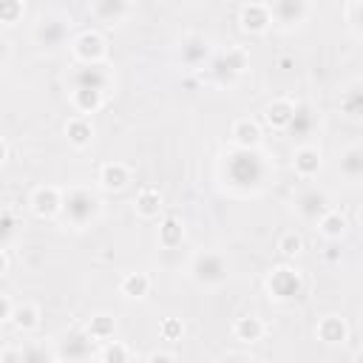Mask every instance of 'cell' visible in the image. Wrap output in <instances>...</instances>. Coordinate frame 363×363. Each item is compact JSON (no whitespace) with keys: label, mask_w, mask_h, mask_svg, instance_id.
I'll use <instances>...</instances> for the list:
<instances>
[{"label":"cell","mask_w":363,"mask_h":363,"mask_svg":"<svg viewBox=\"0 0 363 363\" xmlns=\"http://www.w3.org/2000/svg\"><path fill=\"white\" fill-rule=\"evenodd\" d=\"M238 26H241V31H247V34H264V31H269L272 17H269L267 3H258V0L244 3L241 11H238Z\"/></svg>","instance_id":"cell-13"},{"label":"cell","mask_w":363,"mask_h":363,"mask_svg":"<svg viewBox=\"0 0 363 363\" xmlns=\"http://www.w3.org/2000/svg\"><path fill=\"white\" fill-rule=\"evenodd\" d=\"M230 142L235 147H258L261 145V125L250 116H241L230 128Z\"/></svg>","instance_id":"cell-19"},{"label":"cell","mask_w":363,"mask_h":363,"mask_svg":"<svg viewBox=\"0 0 363 363\" xmlns=\"http://www.w3.org/2000/svg\"><path fill=\"white\" fill-rule=\"evenodd\" d=\"M267 9L272 17V26H278L284 31L301 28L309 20V3L306 0H267Z\"/></svg>","instance_id":"cell-6"},{"label":"cell","mask_w":363,"mask_h":363,"mask_svg":"<svg viewBox=\"0 0 363 363\" xmlns=\"http://www.w3.org/2000/svg\"><path fill=\"white\" fill-rule=\"evenodd\" d=\"M301 250H303V241H301V235H298L295 230H289V233H284V235L278 238V252H281L284 258H295Z\"/></svg>","instance_id":"cell-36"},{"label":"cell","mask_w":363,"mask_h":363,"mask_svg":"<svg viewBox=\"0 0 363 363\" xmlns=\"http://www.w3.org/2000/svg\"><path fill=\"white\" fill-rule=\"evenodd\" d=\"M315 224H318L320 235L329 238V241H340V238L346 235V230H349V218H346L340 210H335V207H329Z\"/></svg>","instance_id":"cell-24"},{"label":"cell","mask_w":363,"mask_h":363,"mask_svg":"<svg viewBox=\"0 0 363 363\" xmlns=\"http://www.w3.org/2000/svg\"><path fill=\"white\" fill-rule=\"evenodd\" d=\"M329 207H332L329 196H326L323 190H318V187H306V190H301V193L295 196V213H298L303 221H309V224H315Z\"/></svg>","instance_id":"cell-10"},{"label":"cell","mask_w":363,"mask_h":363,"mask_svg":"<svg viewBox=\"0 0 363 363\" xmlns=\"http://www.w3.org/2000/svg\"><path fill=\"white\" fill-rule=\"evenodd\" d=\"M11 309H14V303H11V298H9V295H0V323L11 318Z\"/></svg>","instance_id":"cell-40"},{"label":"cell","mask_w":363,"mask_h":363,"mask_svg":"<svg viewBox=\"0 0 363 363\" xmlns=\"http://www.w3.org/2000/svg\"><path fill=\"white\" fill-rule=\"evenodd\" d=\"M323 258H326L329 264H337V261H340V250H335V247H329V250L323 252Z\"/></svg>","instance_id":"cell-43"},{"label":"cell","mask_w":363,"mask_h":363,"mask_svg":"<svg viewBox=\"0 0 363 363\" xmlns=\"http://www.w3.org/2000/svg\"><path fill=\"white\" fill-rule=\"evenodd\" d=\"M162 207H164V204H162V193H159L156 187H142V190L136 193V199H133V210H136V216L145 218V221L159 218Z\"/></svg>","instance_id":"cell-23"},{"label":"cell","mask_w":363,"mask_h":363,"mask_svg":"<svg viewBox=\"0 0 363 363\" xmlns=\"http://www.w3.org/2000/svg\"><path fill=\"white\" fill-rule=\"evenodd\" d=\"M320 167H323V156H320V150L315 145L295 147V153H292V170H295L298 179H315L320 173Z\"/></svg>","instance_id":"cell-15"},{"label":"cell","mask_w":363,"mask_h":363,"mask_svg":"<svg viewBox=\"0 0 363 363\" xmlns=\"http://www.w3.org/2000/svg\"><path fill=\"white\" fill-rule=\"evenodd\" d=\"M156 238H159V247L162 250H176V247L184 244V224L176 216H167V218H162Z\"/></svg>","instance_id":"cell-27"},{"label":"cell","mask_w":363,"mask_h":363,"mask_svg":"<svg viewBox=\"0 0 363 363\" xmlns=\"http://www.w3.org/2000/svg\"><path fill=\"white\" fill-rule=\"evenodd\" d=\"M264 332H267V326H264V320H261L258 315H241V318H235V323H233V337H235L238 343H247V346L258 343V340L264 337Z\"/></svg>","instance_id":"cell-21"},{"label":"cell","mask_w":363,"mask_h":363,"mask_svg":"<svg viewBox=\"0 0 363 363\" xmlns=\"http://www.w3.org/2000/svg\"><path fill=\"white\" fill-rule=\"evenodd\" d=\"M150 363H162V360H176V352H150L147 354Z\"/></svg>","instance_id":"cell-41"},{"label":"cell","mask_w":363,"mask_h":363,"mask_svg":"<svg viewBox=\"0 0 363 363\" xmlns=\"http://www.w3.org/2000/svg\"><path fill=\"white\" fill-rule=\"evenodd\" d=\"M23 11H26L23 0H0V23H3V26L20 23V20H23Z\"/></svg>","instance_id":"cell-35"},{"label":"cell","mask_w":363,"mask_h":363,"mask_svg":"<svg viewBox=\"0 0 363 363\" xmlns=\"http://www.w3.org/2000/svg\"><path fill=\"white\" fill-rule=\"evenodd\" d=\"M105 105V94L102 91H91V88H71V108L82 116L96 113Z\"/></svg>","instance_id":"cell-25"},{"label":"cell","mask_w":363,"mask_h":363,"mask_svg":"<svg viewBox=\"0 0 363 363\" xmlns=\"http://www.w3.org/2000/svg\"><path fill=\"white\" fill-rule=\"evenodd\" d=\"M68 31H71V20L60 14H43L34 26V43L45 51H57L68 43Z\"/></svg>","instance_id":"cell-5"},{"label":"cell","mask_w":363,"mask_h":363,"mask_svg":"<svg viewBox=\"0 0 363 363\" xmlns=\"http://www.w3.org/2000/svg\"><path fill=\"white\" fill-rule=\"evenodd\" d=\"M267 292H269L272 301L289 303V301L303 295V275L289 264H278L267 275Z\"/></svg>","instance_id":"cell-4"},{"label":"cell","mask_w":363,"mask_h":363,"mask_svg":"<svg viewBox=\"0 0 363 363\" xmlns=\"http://www.w3.org/2000/svg\"><path fill=\"white\" fill-rule=\"evenodd\" d=\"M99 196L85 187V184H71L62 190V207H60V216L62 221L71 227V230H85L88 224H94L99 218Z\"/></svg>","instance_id":"cell-2"},{"label":"cell","mask_w":363,"mask_h":363,"mask_svg":"<svg viewBox=\"0 0 363 363\" xmlns=\"http://www.w3.org/2000/svg\"><path fill=\"white\" fill-rule=\"evenodd\" d=\"M20 332H34L37 326H40V309H37V303H17L14 309H11V318H9Z\"/></svg>","instance_id":"cell-31"},{"label":"cell","mask_w":363,"mask_h":363,"mask_svg":"<svg viewBox=\"0 0 363 363\" xmlns=\"http://www.w3.org/2000/svg\"><path fill=\"white\" fill-rule=\"evenodd\" d=\"M360 9H363V0H349L346 6V26L354 37H360Z\"/></svg>","instance_id":"cell-38"},{"label":"cell","mask_w":363,"mask_h":363,"mask_svg":"<svg viewBox=\"0 0 363 363\" xmlns=\"http://www.w3.org/2000/svg\"><path fill=\"white\" fill-rule=\"evenodd\" d=\"M337 167H340V176H343L346 182L357 184V182L363 179V150H360L357 145H349L346 150H340Z\"/></svg>","instance_id":"cell-26"},{"label":"cell","mask_w":363,"mask_h":363,"mask_svg":"<svg viewBox=\"0 0 363 363\" xmlns=\"http://www.w3.org/2000/svg\"><path fill=\"white\" fill-rule=\"evenodd\" d=\"M292 113H295V102H292L289 96H278V99L267 102V108H264V122H267L272 130H284V128L289 125Z\"/></svg>","instance_id":"cell-20"},{"label":"cell","mask_w":363,"mask_h":363,"mask_svg":"<svg viewBox=\"0 0 363 363\" xmlns=\"http://www.w3.org/2000/svg\"><path fill=\"white\" fill-rule=\"evenodd\" d=\"M315 128H318V113H315V108H312L309 102H295V113H292L289 125L284 128V133L292 136V139H309V136L315 133Z\"/></svg>","instance_id":"cell-14"},{"label":"cell","mask_w":363,"mask_h":363,"mask_svg":"<svg viewBox=\"0 0 363 363\" xmlns=\"http://www.w3.org/2000/svg\"><path fill=\"white\" fill-rule=\"evenodd\" d=\"M85 332H88V337H91L94 343H105V340H111V337L116 335V318H111V315H105V312L91 315V320L85 323Z\"/></svg>","instance_id":"cell-29"},{"label":"cell","mask_w":363,"mask_h":363,"mask_svg":"<svg viewBox=\"0 0 363 363\" xmlns=\"http://www.w3.org/2000/svg\"><path fill=\"white\" fill-rule=\"evenodd\" d=\"M130 167L125 164V162H105L102 167H99V173H96V182H99V187L102 190H108V193H119V190H125L128 184H130Z\"/></svg>","instance_id":"cell-16"},{"label":"cell","mask_w":363,"mask_h":363,"mask_svg":"<svg viewBox=\"0 0 363 363\" xmlns=\"http://www.w3.org/2000/svg\"><path fill=\"white\" fill-rule=\"evenodd\" d=\"M91 14L105 26H119L130 14V0H91Z\"/></svg>","instance_id":"cell-17"},{"label":"cell","mask_w":363,"mask_h":363,"mask_svg":"<svg viewBox=\"0 0 363 363\" xmlns=\"http://www.w3.org/2000/svg\"><path fill=\"white\" fill-rule=\"evenodd\" d=\"M340 113H346L349 119H360L363 116V85L360 82H352L340 94Z\"/></svg>","instance_id":"cell-32"},{"label":"cell","mask_w":363,"mask_h":363,"mask_svg":"<svg viewBox=\"0 0 363 363\" xmlns=\"http://www.w3.org/2000/svg\"><path fill=\"white\" fill-rule=\"evenodd\" d=\"M68 45H71V54H74L77 62H102L105 54H108L105 37L99 31H91V28L88 31H79Z\"/></svg>","instance_id":"cell-8"},{"label":"cell","mask_w":363,"mask_h":363,"mask_svg":"<svg viewBox=\"0 0 363 363\" xmlns=\"http://www.w3.org/2000/svg\"><path fill=\"white\" fill-rule=\"evenodd\" d=\"M150 275L147 272H128L122 281H119V292L128 298V301H142L145 295H150Z\"/></svg>","instance_id":"cell-28"},{"label":"cell","mask_w":363,"mask_h":363,"mask_svg":"<svg viewBox=\"0 0 363 363\" xmlns=\"http://www.w3.org/2000/svg\"><path fill=\"white\" fill-rule=\"evenodd\" d=\"M159 335H162V340H182V335H184V323H182V318H164L162 320V326H159Z\"/></svg>","instance_id":"cell-37"},{"label":"cell","mask_w":363,"mask_h":363,"mask_svg":"<svg viewBox=\"0 0 363 363\" xmlns=\"http://www.w3.org/2000/svg\"><path fill=\"white\" fill-rule=\"evenodd\" d=\"M221 179L235 193H258L269 179V162L258 147H230L221 156Z\"/></svg>","instance_id":"cell-1"},{"label":"cell","mask_w":363,"mask_h":363,"mask_svg":"<svg viewBox=\"0 0 363 363\" xmlns=\"http://www.w3.org/2000/svg\"><path fill=\"white\" fill-rule=\"evenodd\" d=\"M17 230H20V221L14 216V210L9 207H0V247H11L14 238H17Z\"/></svg>","instance_id":"cell-34"},{"label":"cell","mask_w":363,"mask_h":363,"mask_svg":"<svg viewBox=\"0 0 363 363\" xmlns=\"http://www.w3.org/2000/svg\"><path fill=\"white\" fill-rule=\"evenodd\" d=\"M9 272V255H6V250L0 247V275H6Z\"/></svg>","instance_id":"cell-44"},{"label":"cell","mask_w":363,"mask_h":363,"mask_svg":"<svg viewBox=\"0 0 363 363\" xmlns=\"http://www.w3.org/2000/svg\"><path fill=\"white\" fill-rule=\"evenodd\" d=\"M68 82L71 88H91L108 94V88L113 85V74L102 62H77L74 71L68 74Z\"/></svg>","instance_id":"cell-7"},{"label":"cell","mask_w":363,"mask_h":363,"mask_svg":"<svg viewBox=\"0 0 363 363\" xmlns=\"http://www.w3.org/2000/svg\"><path fill=\"white\" fill-rule=\"evenodd\" d=\"M315 337L323 340L326 346H337V343H346L349 340V326L340 315H323L315 326Z\"/></svg>","instance_id":"cell-18"},{"label":"cell","mask_w":363,"mask_h":363,"mask_svg":"<svg viewBox=\"0 0 363 363\" xmlns=\"http://www.w3.org/2000/svg\"><path fill=\"white\" fill-rule=\"evenodd\" d=\"M306 3H312V0H306Z\"/></svg>","instance_id":"cell-47"},{"label":"cell","mask_w":363,"mask_h":363,"mask_svg":"<svg viewBox=\"0 0 363 363\" xmlns=\"http://www.w3.org/2000/svg\"><path fill=\"white\" fill-rule=\"evenodd\" d=\"M176 57L182 65H190V68H199L210 60V40L204 34H184L179 40V48H176Z\"/></svg>","instance_id":"cell-11"},{"label":"cell","mask_w":363,"mask_h":363,"mask_svg":"<svg viewBox=\"0 0 363 363\" xmlns=\"http://www.w3.org/2000/svg\"><path fill=\"white\" fill-rule=\"evenodd\" d=\"M216 60H218L235 79L250 68V54H247V48H241V45H227V51H221Z\"/></svg>","instance_id":"cell-30"},{"label":"cell","mask_w":363,"mask_h":363,"mask_svg":"<svg viewBox=\"0 0 363 363\" xmlns=\"http://www.w3.org/2000/svg\"><path fill=\"white\" fill-rule=\"evenodd\" d=\"M6 159H9V147H6V142H3V136H0V167L6 164Z\"/></svg>","instance_id":"cell-45"},{"label":"cell","mask_w":363,"mask_h":363,"mask_svg":"<svg viewBox=\"0 0 363 363\" xmlns=\"http://www.w3.org/2000/svg\"><path fill=\"white\" fill-rule=\"evenodd\" d=\"M65 139H68V145L77 147V150L88 147L91 139H94V125H91V119L82 116V113L71 116V119L65 122Z\"/></svg>","instance_id":"cell-22"},{"label":"cell","mask_w":363,"mask_h":363,"mask_svg":"<svg viewBox=\"0 0 363 363\" xmlns=\"http://www.w3.org/2000/svg\"><path fill=\"white\" fill-rule=\"evenodd\" d=\"M28 360H57V357H54V352L43 349V346H26L23 349V363H28Z\"/></svg>","instance_id":"cell-39"},{"label":"cell","mask_w":363,"mask_h":363,"mask_svg":"<svg viewBox=\"0 0 363 363\" xmlns=\"http://www.w3.org/2000/svg\"><path fill=\"white\" fill-rule=\"evenodd\" d=\"M292 62H295V60H292V57H281V60H278V65H281V68H289V65H292Z\"/></svg>","instance_id":"cell-46"},{"label":"cell","mask_w":363,"mask_h":363,"mask_svg":"<svg viewBox=\"0 0 363 363\" xmlns=\"http://www.w3.org/2000/svg\"><path fill=\"white\" fill-rule=\"evenodd\" d=\"M96 357L102 360V363H125V360H130L133 357V352L125 346V343H119V340H105L102 343V349L96 352Z\"/></svg>","instance_id":"cell-33"},{"label":"cell","mask_w":363,"mask_h":363,"mask_svg":"<svg viewBox=\"0 0 363 363\" xmlns=\"http://www.w3.org/2000/svg\"><path fill=\"white\" fill-rule=\"evenodd\" d=\"M9 54H11V45H9V40L0 34V68L6 65V60H9Z\"/></svg>","instance_id":"cell-42"},{"label":"cell","mask_w":363,"mask_h":363,"mask_svg":"<svg viewBox=\"0 0 363 363\" xmlns=\"http://www.w3.org/2000/svg\"><path fill=\"white\" fill-rule=\"evenodd\" d=\"M28 207L37 218H54L60 216V207H62V187H54V184H40L31 199H28Z\"/></svg>","instance_id":"cell-12"},{"label":"cell","mask_w":363,"mask_h":363,"mask_svg":"<svg viewBox=\"0 0 363 363\" xmlns=\"http://www.w3.org/2000/svg\"><path fill=\"white\" fill-rule=\"evenodd\" d=\"M193 284L199 286H221L230 275V261L224 258V252L218 250H201L190 258V267H187Z\"/></svg>","instance_id":"cell-3"},{"label":"cell","mask_w":363,"mask_h":363,"mask_svg":"<svg viewBox=\"0 0 363 363\" xmlns=\"http://www.w3.org/2000/svg\"><path fill=\"white\" fill-rule=\"evenodd\" d=\"M54 357L57 360H88L94 357V340L88 337V332H68L57 340V349H54Z\"/></svg>","instance_id":"cell-9"}]
</instances>
